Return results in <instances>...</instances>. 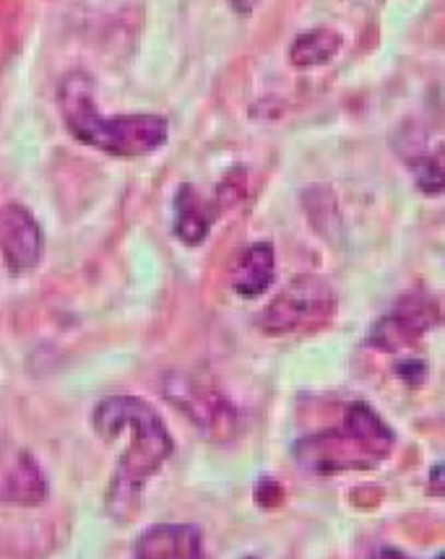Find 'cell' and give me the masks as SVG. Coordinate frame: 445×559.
Masks as SVG:
<instances>
[{
  "label": "cell",
  "mask_w": 445,
  "mask_h": 559,
  "mask_svg": "<svg viewBox=\"0 0 445 559\" xmlns=\"http://www.w3.org/2000/svg\"><path fill=\"white\" fill-rule=\"evenodd\" d=\"M341 427L360 442L362 450H365L375 463L386 459V455H391V450L396 445L394 429L388 427L367 404L349 406L344 414V425Z\"/></svg>",
  "instance_id": "obj_10"
},
{
  "label": "cell",
  "mask_w": 445,
  "mask_h": 559,
  "mask_svg": "<svg viewBox=\"0 0 445 559\" xmlns=\"http://www.w3.org/2000/svg\"><path fill=\"white\" fill-rule=\"evenodd\" d=\"M414 182L422 193L441 195L445 193V146H435L412 162Z\"/></svg>",
  "instance_id": "obj_13"
},
{
  "label": "cell",
  "mask_w": 445,
  "mask_h": 559,
  "mask_svg": "<svg viewBox=\"0 0 445 559\" xmlns=\"http://www.w3.org/2000/svg\"><path fill=\"white\" fill-rule=\"evenodd\" d=\"M45 479L43 474H39L37 463H34L30 455H22L16 463V468H13V476H11V497L16 502H43L45 497Z\"/></svg>",
  "instance_id": "obj_14"
},
{
  "label": "cell",
  "mask_w": 445,
  "mask_h": 559,
  "mask_svg": "<svg viewBox=\"0 0 445 559\" xmlns=\"http://www.w3.org/2000/svg\"><path fill=\"white\" fill-rule=\"evenodd\" d=\"M337 310V295L326 278L303 274L271 299L258 316V329L269 336L286 333H311L324 329Z\"/></svg>",
  "instance_id": "obj_3"
},
{
  "label": "cell",
  "mask_w": 445,
  "mask_h": 559,
  "mask_svg": "<svg viewBox=\"0 0 445 559\" xmlns=\"http://www.w3.org/2000/svg\"><path fill=\"white\" fill-rule=\"evenodd\" d=\"M273 274H277V255L271 245H250L239 252L235 271H232V289L245 299L258 297L273 284Z\"/></svg>",
  "instance_id": "obj_9"
},
{
  "label": "cell",
  "mask_w": 445,
  "mask_h": 559,
  "mask_svg": "<svg viewBox=\"0 0 445 559\" xmlns=\"http://www.w3.org/2000/svg\"><path fill=\"white\" fill-rule=\"evenodd\" d=\"M58 107L73 139L113 156L152 154L167 141V120L160 115H115L105 118L94 102V81L73 71L60 81Z\"/></svg>",
  "instance_id": "obj_2"
},
{
  "label": "cell",
  "mask_w": 445,
  "mask_h": 559,
  "mask_svg": "<svg viewBox=\"0 0 445 559\" xmlns=\"http://www.w3.org/2000/svg\"><path fill=\"white\" fill-rule=\"evenodd\" d=\"M201 555V531L196 526H180V523L147 528L136 542V557L141 559H194Z\"/></svg>",
  "instance_id": "obj_8"
},
{
  "label": "cell",
  "mask_w": 445,
  "mask_h": 559,
  "mask_svg": "<svg viewBox=\"0 0 445 559\" xmlns=\"http://www.w3.org/2000/svg\"><path fill=\"white\" fill-rule=\"evenodd\" d=\"M162 391L164 399H167L177 412H183L185 419L201 429L209 440L232 438L237 425V414L230 401L224 399L209 380L190 372H175L164 378Z\"/></svg>",
  "instance_id": "obj_4"
},
{
  "label": "cell",
  "mask_w": 445,
  "mask_h": 559,
  "mask_svg": "<svg viewBox=\"0 0 445 559\" xmlns=\"http://www.w3.org/2000/svg\"><path fill=\"white\" fill-rule=\"evenodd\" d=\"M94 432L107 445H118V472L109 489L107 508L115 518L133 515V502H139V487L149 476L162 468V463L173 455V438L160 414L147 401L133 395L107 399L94 408Z\"/></svg>",
  "instance_id": "obj_1"
},
{
  "label": "cell",
  "mask_w": 445,
  "mask_h": 559,
  "mask_svg": "<svg viewBox=\"0 0 445 559\" xmlns=\"http://www.w3.org/2000/svg\"><path fill=\"white\" fill-rule=\"evenodd\" d=\"M437 323V305L424 295H407L399 299V305L380 318L370 333V344L378 349L396 352L403 346L414 344L424 331H430Z\"/></svg>",
  "instance_id": "obj_6"
},
{
  "label": "cell",
  "mask_w": 445,
  "mask_h": 559,
  "mask_svg": "<svg viewBox=\"0 0 445 559\" xmlns=\"http://www.w3.org/2000/svg\"><path fill=\"white\" fill-rule=\"evenodd\" d=\"M175 235L180 237L185 245H201L207 240L211 227V211L201 195L190 186H183L180 193L175 198Z\"/></svg>",
  "instance_id": "obj_11"
},
{
  "label": "cell",
  "mask_w": 445,
  "mask_h": 559,
  "mask_svg": "<svg viewBox=\"0 0 445 559\" xmlns=\"http://www.w3.org/2000/svg\"><path fill=\"white\" fill-rule=\"evenodd\" d=\"M294 455L313 474H337L349 472V468L375 466V461L370 459L360 442L344 427L328 429V432L300 440L294 445Z\"/></svg>",
  "instance_id": "obj_5"
},
{
  "label": "cell",
  "mask_w": 445,
  "mask_h": 559,
  "mask_svg": "<svg viewBox=\"0 0 445 559\" xmlns=\"http://www.w3.org/2000/svg\"><path fill=\"white\" fill-rule=\"evenodd\" d=\"M430 492L445 495V463H441V466H435L433 472H430Z\"/></svg>",
  "instance_id": "obj_15"
},
{
  "label": "cell",
  "mask_w": 445,
  "mask_h": 559,
  "mask_svg": "<svg viewBox=\"0 0 445 559\" xmlns=\"http://www.w3.org/2000/svg\"><path fill=\"white\" fill-rule=\"evenodd\" d=\"M227 3H230L232 9H235L237 13H250L253 5H256L258 0H227Z\"/></svg>",
  "instance_id": "obj_16"
},
{
  "label": "cell",
  "mask_w": 445,
  "mask_h": 559,
  "mask_svg": "<svg viewBox=\"0 0 445 559\" xmlns=\"http://www.w3.org/2000/svg\"><path fill=\"white\" fill-rule=\"evenodd\" d=\"M341 34L333 29H311L300 34L290 47V63L294 68L324 66L341 50Z\"/></svg>",
  "instance_id": "obj_12"
},
{
  "label": "cell",
  "mask_w": 445,
  "mask_h": 559,
  "mask_svg": "<svg viewBox=\"0 0 445 559\" xmlns=\"http://www.w3.org/2000/svg\"><path fill=\"white\" fill-rule=\"evenodd\" d=\"M43 229L24 206L0 209V255L13 274L32 271L43 258Z\"/></svg>",
  "instance_id": "obj_7"
}]
</instances>
